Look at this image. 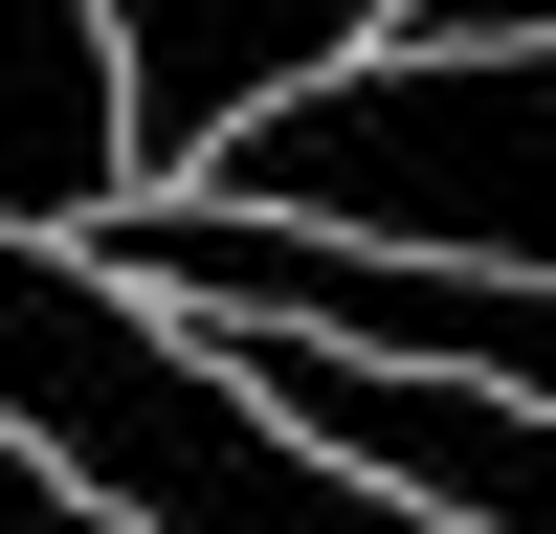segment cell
<instances>
[{
    "instance_id": "4",
    "label": "cell",
    "mask_w": 556,
    "mask_h": 534,
    "mask_svg": "<svg viewBox=\"0 0 556 534\" xmlns=\"http://www.w3.org/2000/svg\"><path fill=\"white\" fill-rule=\"evenodd\" d=\"M112 223H134L112 0H0V245H112Z\"/></svg>"
},
{
    "instance_id": "1",
    "label": "cell",
    "mask_w": 556,
    "mask_h": 534,
    "mask_svg": "<svg viewBox=\"0 0 556 534\" xmlns=\"http://www.w3.org/2000/svg\"><path fill=\"white\" fill-rule=\"evenodd\" d=\"M201 201H223V223H290V245L556 290V44H513V67H424V44H379V67L290 89Z\"/></svg>"
},
{
    "instance_id": "6",
    "label": "cell",
    "mask_w": 556,
    "mask_h": 534,
    "mask_svg": "<svg viewBox=\"0 0 556 534\" xmlns=\"http://www.w3.org/2000/svg\"><path fill=\"white\" fill-rule=\"evenodd\" d=\"M0 534H134V512H112V490H67L23 423H0Z\"/></svg>"
},
{
    "instance_id": "5",
    "label": "cell",
    "mask_w": 556,
    "mask_h": 534,
    "mask_svg": "<svg viewBox=\"0 0 556 534\" xmlns=\"http://www.w3.org/2000/svg\"><path fill=\"white\" fill-rule=\"evenodd\" d=\"M401 44H424V67H513V44H556V0H424Z\"/></svg>"
},
{
    "instance_id": "2",
    "label": "cell",
    "mask_w": 556,
    "mask_h": 534,
    "mask_svg": "<svg viewBox=\"0 0 556 534\" xmlns=\"http://www.w3.org/2000/svg\"><path fill=\"white\" fill-rule=\"evenodd\" d=\"M112 290H156L178 334H334V356H401V379H490V400H556V290H490V267H379V245H290V223H223V201H134Z\"/></svg>"
},
{
    "instance_id": "3",
    "label": "cell",
    "mask_w": 556,
    "mask_h": 534,
    "mask_svg": "<svg viewBox=\"0 0 556 534\" xmlns=\"http://www.w3.org/2000/svg\"><path fill=\"white\" fill-rule=\"evenodd\" d=\"M401 23H424V0H112V67H134V178H156V201H201V178L245 156L290 89L379 67Z\"/></svg>"
}]
</instances>
